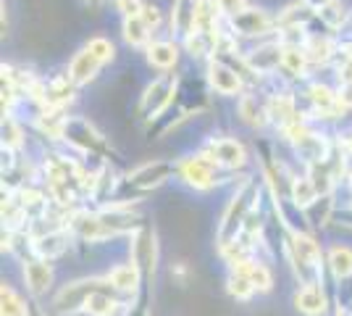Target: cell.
Returning <instances> with one entry per match:
<instances>
[{"instance_id":"1","label":"cell","mask_w":352,"mask_h":316,"mask_svg":"<svg viewBox=\"0 0 352 316\" xmlns=\"http://www.w3.org/2000/svg\"><path fill=\"white\" fill-rule=\"evenodd\" d=\"M265 190L268 187H265L263 177H250L248 174L242 182H236L234 193L226 200L223 213H221L219 219V227H216V245H219V251L242 238V229L248 224V216L261 203Z\"/></svg>"},{"instance_id":"2","label":"cell","mask_w":352,"mask_h":316,"mask_svg":"<svg viewBox=\"0 0 352 316\" xmlns=\"http://www.w3.org/2000/svg\"><path fill=\"white\" fill-rule=\"evenodd\" d=\"M229 177H232V171L219 169L206 153L200 151L176 161V180L182 182L184 187L195 190V193H210V190L221 187Z\"/></svg>"},{"instance_id":"3","label":"cell","mask_w":352,"mask_h":316,"mask_svg":"<svg viewBox=\"0 0 352 316\" xmlns=\"http://www.w3.org/2000/svg\"><path fill=\"white\" fill-rule=\"evenodd\" d=\"M176 92H179V74L168 72V74H158L153 82H147L140 103H137V116L140 121L153 124L155 119H161L168 108H174Z\"/></svg>"},{"instance_id":"4","label":"cell","mask_w":352,"mask_h":316,"mask_svg":"<svg viewBox=\"0 0 352 316\" xmlns=\"http://www.w3.org/2000/svg\"><path fill=\"white\" fill-rule=\"evenodd\" d=\"M226 30L234 34L236 40H248V43H263L276 37L279 32V16L261 6H248L242 14L226 21Z\"/></svg>"},{"instance_id":"5","label":"cell","mask_w":352,"mask_h":316,"mask_svg":"<svg viewBox=\"0 0 352 316\" xmlns=\"http://www.w3.org/2000/svg\"><path fill=\"white\" fill-rule=\"evenodd\" d=\"M111 287L105 282L103 274H92V277H82V280H72L66 285H60L53 295V311L60 316H74V314H85V306H87L89 295Z\"/></svg>"},{"instance_id":"6","label":"cell","mask_w":352,"mask_h":316,"mask_svg":"<svg viewBox=\"0 0 352 316\" xmlns=\"http://www.w3.org/2000/svg\"><path fill=\"white\" fill-rule=\"evenodd\" d=\"M200 153H206L208 158L219 166V169L232 171V174H245V169L250 166L248 145L232 135L206 137V143L200 145Z\"/></svg>"},{"instance_id":"7","label":"cell","mask_w":352,"mask_h":316,"mask_svg":"<svg viewBox=\"0 0 352 316\" xmlns=\"http://www.w3.org/2000/svg\"><path fill=\"white\" fill-rule=\"evenodd\" d=\"M126 258L140 269L145 285H150L153 277H155V269H158V235H155V229L147 224V222L129 238Z\"/></svg>"},{"instance_id":"8","label":"cell","mask_w":352,"mask_h":316,"mask_svg":"<svg viewBox=\"0 0 352 316\" xmlns=\"http://www.w3.org/2000/svg\"><path fill=\"white\" fill-rule=\"evenodd\" d=\"M203 76H206L210 92L219 95V98H239L242 92L248 90L245 76L239 74L234 66H229L226 61H221V59L208 61Z\"/></svg>"},{"instance_id":"9","label":"cell","mask_w":352,"mask_h":316,"mask_svg":"<svg viewBox=\"0 0 352 316\" xmlns=\"http://www.w3.org/2000/svg\"><path fill=\"white\" fill-rule=\"evenodd\" d=\"M292 306L302 316H331L334 314V298L329 293V282H310L297 285L292 293Z\"/></svg>"},{"instance_id":"10","label":"cell","mask_w":352,"mask_h":316,"mask_svg":"<svg viewBox=\"0 0 352 316\" xmlns=\"http://www.w3.org/2000/svg\"><path fill=\"white\" fill-rule=\"evenodd\" d=\"M281 56H284V45L276 37L263 40V43H252V48L245 50L248 66L252 69V74L265 79V76H279L281 72Z\"/></svg>"},{"instance_id":"11","label":"cell","mask_w":352,"mask_h":316,"mask_svg":"<svg viewBox=\"0 0 352 316\" xmlns=\"http://www.w3.org/2000/svg\"><path fill=\"white\" fill-rule=\"evenodd\" d=\"M21 282L27 287V295L45 298L56 285V266L53 261H45L40 256H32L21 264Z\"/></svg>"},{"instance_id":"12","label":"cell","mask_w":352,"mask_h":316,"mask_svg":"<svg viewBox=\"0 0 352 316\" xmlns=\"http://www.w3.org/2000/svg\"><path fill=\"white\" fill-rule=\"evenodd\" d=\"M182 43L174 40V37H155L150 45L142 50L145 56V63L150 69L161 72V74H168V72H176L179 61H182Z\"/></svg>"},{"instance_id":"13","label":"cell","mask_w":352,"mask_h":316,"mask_svg":"<svg viewBox=\"0 0 352 316\" xmlns=\"http://www.w3.org/2000/svg\"><path fill=\"white\" fill-rule=\"evenodd\" d=\"M103 277H105V282L113 287L118 295H124V298H137L140 290L145 287L142 274H140V269L134 266L129 258H126V261L111 264V269L105 271Z\"/></svg>"},{"instance_id":"14","label":"cell","mask_w":352,"mask_h":316,"mask_svg":"<svg viewBox=\"0 0 352 316\" xmlns=\"http://www.w3.org/2000/svg\"><path fill=\"white\" fill-rule=\"evenodd\" d=\"M100 72H103V63L95 59L85 45L74 53L72 61H69V66H66V74H69V79H72L79 90L87 87L89 82H95Z\"/></svg>"},{"instance_id":"15","label":"cell","mask_w":352,"mask_h":316,"mask_svg":"<svg viewBox=\"0 0 352 316\" xmlns=\"http://www.w3.org/2000/svg\"><path fill=\"white\" fill-rule=\"evenodd\" d=\"M326 277L331 285L337 282H344V280H352V248L350 245H331L326 251Z\"/></svg>"},{"instance_id":"16","label":"cell","mask_w":352,"mask_h":316,"mask_svg":"<svg viewBox=\"0 0 352 316\" xmlns=\"http://www.w3.org/2000/svg\"><path fill=\"white\" fill-rule=\"evenodd\" d=\"M168 32L174 40H184L195 32V0H171L168 11Z\"/></svg>"},{"instance_id":"17","label":"cell","mask_w":352,"mask_h":316,"mask_svg":"<svg viewBox=\"0 0 352 316\" xmlns=\"http://www.w3.org/2000/svg\"><path fill=\"white\" fill-rule=\"evenodd\" d=\"M121 37L132 50H145L158 34L147 27L142 16H132V19H121Z\"/></svg>"},{"instance_id":"18","label":"cell","mask_w":352,"mask_h":316,"mask_svg":"<svg viewBox=\"0 0 352 316\" xmlns=\"http://www.w3.org/2000/svg\"><path fill=\"white\" fill-rule=\"evenodd\" d=\"M316 16H318V21H321L331 34H342V30H347L352 24L350 6L342 3V0H331L329 6H323L321 11H316Z\"/></svg>"},{"instance_id":"19","label":"cell","mask_w":352,"mask_h":316,"mask_svg":"<svg viewBox=\"0 0 352 316\" xmlns=\"http://www.w3.org/2000/svg\"><path fill=\"white\" fill-rule=\"evenodd\" d=\"M287 198L292 200L297 209H308L310 203H316L321 198V193H318V187L308 177V171H294L292 182H289V196Z\"/></svg>"},{"instance_id":"20","label":"cell","mask_w":352,"mask_h":316,"mask_svg":"<svg viewBox=\"0 0 352 316\" xmlns=\"http://www.w3.org/2000/svg\"><path fill=\"white\" fill-rule=\"evenodd\" d=\"M226 295L236 303H250L258 295V290L252 287V282H250V277L245 271L236 269V266H229L226 269Z\"/></svg>"},{"instance_id":"21","label":"cell","mask_w":352,"mask_h":316,"mask_svg":"<svg viewBox=\"0 0 352 316\" xmlns=\"http://www.w3.org/2000/svg\"><path fill=\"white\" fill-rule=\"evenodd\" d=\"M0 314L3 316H27L30 314V295L24 298L14 285L3 282L0 287Z\"/></svg>"},{"instance_id":"22","label":"cell","mask_w":352,"mask_h":316,"mask_svg":"<svg viewBox=\"0 0 352 316\" xmlns=\"http://www.w3.org/2000/svg\"><path fill=\"white\" fill-rule=\"evenodd\" d=\"M24 145H27V132H24V127H21L19 116H16V114L3 116V148L21 153L24 151Z\"/></svg>"},{"instance_id":"23","label":"cell","mask_w":352,"mask_h":316,"mask_svg":"<svg viewBox=\"0 0 352 316\" xmlns=\"http://www.w3.org/2000/svg\"><path fill=\"white\" fill-rule=\"evenodd\" d=\"M85 48H87L89 53L100 61L103 66H108V63L116 61V45H113V40L105 37V34H92L87 43H85Z\"/></svg>"},{"instance_id":"24","label":"cell","mask_w":352,"mask_h":316,"mask_svg":"<svg viewBox=\"0 0 352 316\" xmlns=\"http://www.w3.org/2000/svg\"><path fill=\"white\" fill-rule=\"evenodd\" d=\"M147 303H150V285H145L140 290V295L132 298V303L124 308L121 316H150V306Z\"/></svg>"},{"instance_id":"25","label":"cell","mask_w":352,"mask_h":316,"mask_svg":"<svg viewBox=\"0 0 352 316\" xmlns=\"http://www.w3.org/2000/svg\"><path fill=\"white\" fill-rule=\"evenodd\" d=\"M111 6L121 19L142 16V11H145V0H111Z\"/></svg>"},{"instance_id":"26","label":"cell","mask_w":352,"mask_h":316,"mask_svg":"<svg viewBox=\"0 0 352 316\" xmlns=\"http://www.w3.org/2000/svg\"><path fill=\"white\" fill-rule=\"evenodd\" d=\"M142 19H145L147 27H150V30L155 32V34H158V32L163 30V24H166V16H163V11L158 8V6H155V3H145V11H142Z\"/></svg>"},{"instance_id":"27","label":"cell","mask_w":352,"mask_h":316,"mask_svg":"<svg viewBox=\"0 0 352 316\" xmlns=\"http://www.w3.org/2000/svg\"><path fill=\"white\" fill-rule=\"evenodd\" d=\"M216 3H219V11L226 21H229V19H234L236 14H242V11L250 6L248 0H216Z\"/></svg>"},{"instance_id":"28","label":"cell","mask_w":352,"mask_h":316,"mask_svg":"<svg viewBox=\"0 0 352 316\" xmlns=\"http://www.w3.org/2000/svg\"><path fill=\"white\" fill-rule=\"evenodd\" d=\"M339 92V105L344 114H352V85H337Z\"/></svg>"},{"instance_id":"29","label":"cell","mask_w":352,"mask_h":316,"mask_svg":"<svg viewBox=\"0 0 352 316\" xmlns=\"http://www.w3.org/2000/svg\"><path fill=\"white\" fill-rule=\"evenodd\" d=\"M27 316H47L45 314V308L40 306V298H32L30 295V314Z\"/></svg>"},{"instance_id":"30","label":"cell","mask_w":352,"mask_h":316,"mask_svg":"<svg viewBox=\"0 0 352 316\" xmlns=\"http://www.w3.org/2000/svg\"><path fill=\"white\" fill-rule=\"evenodd\" d=\"M302 3H305V6H310V8H313V11H321L323 6H329V3H331V0H302Z\"/></svg>"},{"instance_id":"31","label":"cell","mask_w":352,"mask_h":316,"mask_svg":"<svg viewBox=\"0 0 352 316\" xmlns=\"http://www.w3.org/2000/svg\"><path fill=\"white\" fill-rule=\"evenodd\" d=\"M85 6L92 8V11H100V8L105 6V0H85Z\"/></svg>"},{"instance_id":"32","label":"cell","mask_w":352,"mask_h":316,"mask_svg":"<svg viewBox=\"0 0 352 316\" xmlns=\"http://www.w3.org/2000/svg\"><path fill=\"white\" fill-rule=\"evenodd\" d=\"M331 316H352V311L350 308H334V314Z\"/></svg>"}]
</instances>
